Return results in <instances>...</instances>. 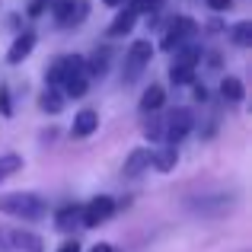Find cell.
I'll list each match as a JSON object with an SVG mask.
<instances>
[{
  "mask_svg": "<svg viewBox=\"0 0 252 252\" xmlns=\"http://www.w3.org/2000/svg\"><path fill=\"white\" fill-rule=\"evenodd\" d=\"M23 169V157L19 154H0V182L10 176H16V172Z\"/></svg>",
  "mask_w": 252,
  "mask_h": 252,
  "instance_id": "cell-21",
  "label": "cell"
},
{
  "mask_svg": "<svg viewBox=\"0 0 252 252\" xmlns=\"http://www.w3.org/2000/svg\"><path fill=\"white\" fill-rule=\"evenodd\" d=\"M220 99L227 105H240L243 99H246V86H243L240 77H233V74L220 77Z\"/></svg>",
  "mask_w": 252,
  "mask_h": 252,
  "instance_id": "cell-17",
  "label": "cell"
},
{
  "mask_svg": "<svg viewBox=\"0 0 252 252\" xmlns=\"http://www.w3.org/2000/svg\"><path fill=\"white\" fill-rule=\"evenodd\" d=\"M163 102H166V90L157 83H150L147 90L141 93V115H160Z\"/></svg>",
  "mask_w": 252,
  "mask_h": 252,
  "instance_id": "cell-16",
  "label": "cell"
},
{
  "mask_svg": "<svg viewBox=\"0 0 252 252\" xmlns=\"http://www.w3.org/2000/svg\"><path fill=\"white\" fill-rule=\"evenodd\" d=\"M0 240L6 252H45V240L23 227H0Z\"/></svg>",
  "mask_w": 252,
  "mask_h": 252,
  "instance_id": "cell-7",
  "label": "cell"
},
{
  "mask_svg": "<svg viewBox=\"0 0 252 252\" xmlns=\"http://www.w3.org/2000/svg\"><path fill=\"white\" fill-rule=\"evenodd\" d=\"M144 137H147L150 144H160L163 141V118L160 115H150L147 122H144Z\"/></svg>",
  "mask_w": 252,
  "mask_h": 252,
  "instance_id": "cell-23",
  "label": "cell"
},
{
  "mask_svg": "<svg viewBox=\"0 0 252 252\" xmlns=\"http://www.w3.org/2000/svg\"><path fill=\"white\" fill-rule=\"evenodd\" d=\"M227 38H230V45H236V48H249V45H252V23H249V19L233 23L227 29Z\"/></svg>",
  "mask_w": 252,
  "mask_h": 252,
  "instance_id": "cell-20",
  "label": "cell"
},
{
  "mask_svg": "<svg viewBox=\"0 0 252 252\" xmlns=\"http://www.w3.org/2000/svg\"><path fill=\"white\" fill-rule=\"evenodd\" d=\"M150 160H154V147H134L128 157H125V166H122V176L125 179H137L150 169Z\"/></svg>",
  "mask_w": 252,
  "mask_h": 252,
  "instance_id": "cell-11",
  "label": "cell"
},
{
  "mask_svg": "<svg viewBox=\"0 0 252 252\" xmlns=\"http://www.w3.org/2000/svg\"><path fill=\"white\" fill-rule=\"evenodd\" d=\"M64 93L61 90H55V86H45L42 93H38V109L42 112H48V115H58V112L64 109Z\"/></svg>",
  "mask_w": 252,
  "mask_h": 252,
  "instance_id": "cell-19",
  "label": "cell"
},
{
  "mask_svg": "<svg viewBox=\"0 0 252 252\" xmlns=\"http://www.w3.org/2000/svg\"><path fill=\"white\" fill-rule=\"evenodd\" d=\"M236 201H240L236 191L217 189V191H198V195H189L185 198V208H189L191 214H198V217H223V214L233 211Z\"/></svg>",
  "mask_w": 252,
  "mask_h": 252,
  "instance_id": "cell-3",
  "label": "cell"
},
{
  "mask_svg": "<svg viewBox=\"0 0 252 252\" xmlns=\"http://www.w3.org/2000/svg\"><path fill=\"white\" fill-rule=\"evenodd\" d=\"M134 26H137V13L131 10V6H122V10L115 13V19L109 23V38L128 35V32H134Z\"/></svg>",
  "mask_w": 252,
  "mask_h": 252,
  "instance_id": "cell-15",
  "label": "cell"
},
{
  "mask_svg": "<svg viewBox=\"0 0 252 252\" xmlns=\"http://www.w3.org/2000/svg\"><path fill=\"white\" fill-rule=\"evenodd\" d=\"M204 3H208L214 13H227V10H233V0H204Z\"/></svg>",
  "mask_w": 252,
  "mask_h": 252,
  "instance_id": "cell-27",
  "label": "cell"
},
{
  "mask_svg": "<svg viewBox=\"0 0 252 252\" xmlns=\"http://www.w3.org/2000/svg\"><path fill=\"white\" fill-rule=\"evenodd\" d=\"M55 252H83V246H80V240H77V236H67V240H64Z\"/></svg>",
  "mask_w": 252,
  "mask_h": 252,
  "instance_id": "cell-26",
  "label": "cell"
},
{
  "mask_svg": "<svg viewBox=\"0 0 252 252\" xmlns=\"http://www.w3.org/2000/svg\"><path fill=\"white\" fill-rule=\"evenodd\" d=\"M86 252H122L118 246H112V243H96V246H90Z\"/></svg>",
  "mask_w": 252,
  "mask_h": 252,
  "instance_id": "cell-28",
  "label": "cell"
},
{
  "mask_svg": "<svg viewBox=\"0 0 252 252\" xmlns=\"http://www.w3.org/2000/svg\"><path fill=\"white\" fill-rule=\"evenodd\" d=\"M96 131H99V112L96 109H80L74 115V125H70V137L86 141V137H93Z\"/></svg>",
  "mask_w": 252,
  "mask_h": 252,
  "instance_id": "cell-12",
  "label": "cell"
},
{
  "mask_svg": "<svg viewBox=\"0 0 252 252\" xmlns=\"http://www.w3.org/2000/svg\"><path fill=\"white\" fill-rule=\"evenodd\" d=\"M55 227L61 233H74L83 227V204H64L55 211Z\"/></svg>",
  "mask_w": 252,
  "mask_h": 252,
  "instance_id": "cell-13",
  "label": "cell"
},
{
  "mask_svg": "<svg viewBox=\"0 0 252 252\" xmlns=\"http://www.w3.org/2000/svg\"><path fill=\"white\" fill-rule=\"evenodd\" d=\"M195 74H198V70H191V67L169 64V80H172V86H191V83H195Z\"/></svg>",
  "mask_w": 252,
  "mask_h": 252,
  "instance_id": "cell-22",
  "label": "cell"
},
{
  "mask_svg": "<svg viewBox=\"0 0 252 252\" xmlns=\"http://www.w3.org/2000/svg\"><path fill=\"white\" fill-rule=\"evenodd\" d=\"M154 42L150 38H134V42L128 45V51H125V61H122V83L125 86H134L141 80V74L150 67V61H154Z\"/></svg>",
  "mask_w": 252,
  "mask_h": 252,
  "instance_id": "cell-4",
  "label": "cell"
},
{
  "mask_svg": "<svg viewBox=\"0 0 252 252\" xmlns=\"http://www.w3.org/2000/svg\"><path fill=\"white\" fill-rule=\"evenodd\" d=\"M48 13L61 29H77V26H83L86 16H90V0H58Z\"/></svg>",
  "mask_w": 252,
  "mask_h": 252,
  "instance_id": "cell-6",
  "label": "cell"
},
{
  "mask_svg": "<svg viewBox=\"0 0 252 252\" xmlns=\"http://www.w3.org/2000/svg\"><path fill=\"white\" fill-rule=\"evenodd\" d=\"M115 211H118V201H115L112 195H96V198H90V201L83 204V227H86V230L102 227L105 220H112V217H115Z\"/></svg>",
  "mask_w": 252,
  "mask_h": 252,
  "instance_id": "cell-9",
  "label": "cell"
},
{
  "mask_svg": "<svg viewBox=\"0 0 252 252\" xmlns=\"http://www.w3.org/2000/svg\"><path fill=\"white\" fill-rule=\"evenodd\" d=\"M45 86L61 90L64 99H83L90 93V77L83 70V58L80 55H64L58 61H51L48 70H45Z\"/></svg>",
  "mask_w": 252,
  "mask_h": 252,
  "instance_id": "cell-1",
  "label": "cell"
},
{
  "mask_svg": "<svg viewBox=\"0 0 252 252\" xmlns=\"http://www.w3.org/2000/svg\"><path fill=\"white\" fill-rule=\"evenodd\" d=\"M191 131H195V115H191V109H172L169 115L163 118V144H166V147H179Z\"/></svg>",
  "mask_w": 252,
  "mask_h": 252,
  "instance_id": "cell-5",
  "label": "cell"
},
{
  "mask_svg": "<svg viewBox=\"0 0 252 252\" xmlns=\"http://www.w3.org/2000/svg\"><path fill=\"white\" fill-rule=\"evenodd\" d=\"M109 67H112V51L109 48H96L90 58H83V70H86V77H90V83L102 80V77L109 74Z\"/></svg>",
  "mask_w": 252,
  "mask_h": 252,
  "instance_id": "cell-14",
  "label": "cell"
},
{
  "mask_svg": "<svg viewBox=\"0 0 252 252\" xmlns=\"http://www.w3.org/2000/svg\"><path fill=\"white\" fill-rule=\"evenodd\" d=\"M105 6H115V10H122V6H128V0H102Z\"/></svg>",
  "mask_w": 252,
  "mask_h": 252,
  "instance_id": "cell-29",
  "label": "cell"
},
{
  "mask_svg": "<svg viewBox=\"0 0 252 252\" xmlns=\"http://www.w3.org/2000/svg\"><path fill=\"white\" fill-rule=\"evenodd\" d=\"M35 42H38V35L32 29H23L16 38H13V45H10V51H6V64L10 67H16V64H23L26 58L35 51Z\"/></svg>",
  "mask_w": 252,
  "mask_h": 252,
  "instance_id": "cell-10",
  "label": "cell"
},
{
  "mask_svg": "<svg viewBox=\"0 0 252 252\" xmlns=\"http://www.w3.org/2000/svg\"><path fill=\"white\" fill-rule=\"evenodd\" d=\"M150 166H154L157 172H172V169L179 166V147H166V144H163L160 150H154Z\"/></svg>",
  "mask_w": 252,
  "mask_h": 252,
  "instance_id": "cell-18",
  "label": "cell"
},
{
  "mask_svg": "<svg viewBox=\"0 0 252 252\" xmlns=\"http://www.w3.org/2000/svg\"><path fill=\"white\" fill-rule=\"evenodd\" d=\"M0 115L13 118V93H10V83H0Z\"/></svg>",
  "mask_w": 252,
  "mask_h": 252,
  "instance_id": "cell-25",
  "label": "cell"
},
{
  "mask_svg": "<svg viewBox=\"0 0 252 252\" xmlns=\"http://www.w3.org/2000/svg\"><path fill=\"white\" fill-rule=\"evenodd\" d=\"M58 0H29V6H26V16L29 19H38V16H45V13L55 6Z\"/></svg>",
  "mask_w": 252,
  "mask_h": 252,
  "instance_id": "cell-24",
  "label": "cell"
},
{
  "mask_svg": "<svg viewBox=\"0 0 252 252\" xmlns=\"http://www.w3.org/2000/svg\"><path fill=\"white\" fill-rule=\"evenodd\" d=\"M198 32V23L191 16H176V19H169V26H166V32H163V38H160V48L163 51H179L182 45H189V38Z\"/></svg>",
  "mask_w": 252,
  "mask_h": 252,
  "instance_id": "cell-8",
  "label": "cell"
},
{
  "mask_svg": "<svg viewBox=\"0 0 252 252\" xmlns=\"http://www.w3.org/2000/svg\"><path fill=\"white\" fill-rule=\"evenodd\" d=\"M0 214L16 217L23 223H38L48 217V201L38 191H3L0 195Z\"/></svg>",
  "mask_w": 252,
  "mask_h": 252,
  "instance_id": "cell-2",
  "label": "cell"
}]
</instances>
